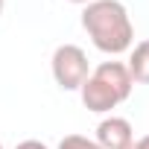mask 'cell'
I'll list each match as a JSON object with an SVG mask.
<instances>
[{
	"instance_id": "7a4b0ae2",
	"label": "cell",
	"mask_w": 149,
	"mask_h": 149,
	"mask_svg": "<svg viewBox=\"0 0 149 149\" xmlns=\"http://www.w3.org/2000/svg\"><path fill=\"white\" fill-rule=\"evenodd\" d=\"M50 67H53V79L61 91H79L82 82L91 76V67H88V56L82 47L76 44H61L56 47L53 58H50Z\"/></svg>"
},
{
	"instance_id": "5b68a950",
	"label": "cell",
	"mask_w": 149,
	"mask_h": 149,
	"mask_svg": "<svg viewBox=\"0 0 149 149\" xmlns=\"http://www.w3.org/2000/svg\"><path fill=\"white\" fill-rule=\"evenodd\" d=\"M129 73L134 85H149V38L146 41H137L132 50H129V61H126Z\"/></svg>"
},
{
	"instance_id": "52a82bcc",
	"label": "cell",
	"mask_w": 149,
	"mask_h": 149,
	"mask_svg": "<svg viewBox=\"0 0 149 149\" xmlns=\"http://www.w3.org/2000/svg\"><path fill=\"white\" fill-rule=\"evenodd\" d=\"M15 149H47V143H41V140H35V137H29V140H21Z\"/></svg>"
},
{
	"instance_id": "8fae6325",
	"label": "cell",
	"mask_w": 149,
	"mask_h": 149,
	"mask_svg": "<svg viewBox=\"0 0 149 149\" xmlns=\"http://www.w3.org/2000/svg\"><path fill=\"white\" fill-rule=\"evenodd\" d=\"M0 149H3V143H0Z\"/></svg>"
},
{
	"instance_id": "3957f363",
	"label": "cell",
	"mask_w": 149,
	"mask_h": 149,
	"mask_svg": "<svg viewBox=\"0 0 149 149\" xmlns=\"http://www.w3.org/2000/svg\"><path fill=\"white\" fill-rule=\"evenodd\" d=\"M79 97H82V105H85L88 111H94V114H108L111 108H117L120 102H126L105 79L97 76V73H91V76L82 82Z\"/></svg>"
},
{
	"instance_id": "30bf717a",
	"label": "cell",
	"mask_w": 149,
	"mask_h": 149,
	"mask_svg": "<svg viewBox=\"0 0 149 149\" xmlns=\"http://www.w3.org/2000/svg\"><path fill=\"white\" fill-rule=\"evenodd\" d=\"M3 9H6V0H0V15H3Z\"/></svg>"
},
{
	"instance_id": "ba28073f",
	"label": "cell",
	"mask_w": 149,
	"mask_h": 149,
	"mask_svg": "<svg viewBox=\"0 0 149 149\" xmlns=\"http://www.w3.org/2000/svg\"><path fill=\"white\" fill-rule=\"evenodd\" d=\"M126 149H149V134H143V137H137V140H132Z\"/></svg>"
},
{
	"instance_id": "9c48e42d",
	"label": "cell",
	"mask_w": 149,
	"mask_h": 149,
	"mask_svg": "<svg viewBox=\"0 0 149 149\" xmlns=\"http://www.w3.org/2000/svg\"><path fill=\"white\" fill-rule=\"evenodd\" d=\"M67 3H79V6H88L91 0H67Z\"/></svg>"
},
{
	"instance_id": "8992f818",
	"label": "cell",
	"mask_w": 149,
	"mask_h": 149,
	"mask_svg": "<svg viewBox=\"0 0 149 149\" xmlns=\"http://www.w3.org/2000/svg\"><path fill=\"white\" fill-rule=\"evenodd\" d=\"M56 149H102V146H100L97 140L85 137V134H64Z\"/></svg>"
},
{
	"instance_id": "277c9868",
	"label": "cell",
	"mask_w": 149,
	"mask_h": 149,
	"mask_svg": "<svg viewBox=\"0 0 149 149\" xmlns=\"http://www.w3.org/2000/svg\"><path fill=\"white\" fill-rule=\"evenodd\" d=\"M132 140H134V129H132V123L126 117H114L111 114V117L100 120V126H97V143L102 149H126Z\"/></svg>"
},
{
	"instance_id": "6da1fadb",
	"label": "cell",
	"mask_w": 149,
	"mask_h": 149,
	"mask_svg": "<svg viewBox=\"0 0 149 149\" xmlns=\"http://www.w3.org/2000/svg\"><path fill=\"white\" fill-rule=\"evenodd\" d=\"M82 29L100 53L120 56L134 47V26L120 0H91L82 9Z\"/></svg>"
}]
</instances>
